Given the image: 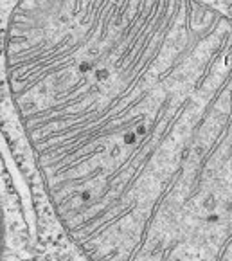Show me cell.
I'll return each instance as SVG.
<instances>
[{"mask_svg":"<svg viewBox=\"0 0 232 261\" xmlns=\"http://www.w3.org/2000/svg\"><path fill=\"white\" fill-rule=\"evenodd\" d=\"M18 121L89 261H232V18L204 2H23Z\"/></svg>","mask_w":232,"mask_h":261,"instance_id":"1","label":"cell"},{"mask_svg":"<svg viewBox=\"0 0 232 261\" xmlns=\"http://www.w3.org/2000/svg\"><path fill=\"white\" fill-rule=\"evenodd\" d=\"M4 252H6V220H4L2 202H0V261L4 259Z\"/></svg>","mask_w":232,"mask_h":261,"instance_id":"2","label":"cell"}]
</instances>
